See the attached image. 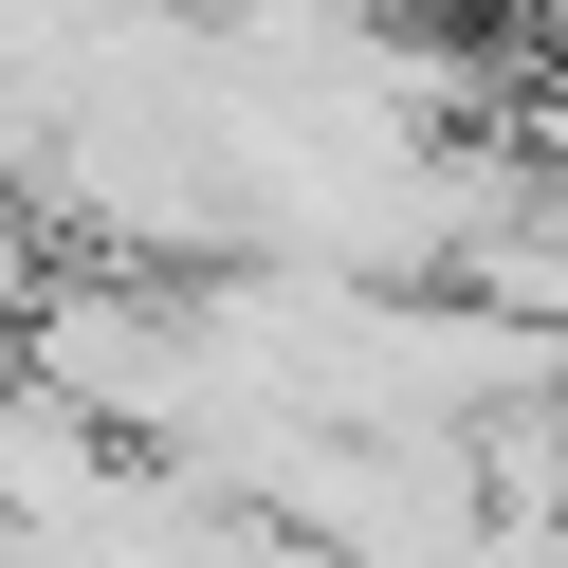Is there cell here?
Listing matches in <instances>:
<instances>
[{
	"instance_id": "1",
	"label": "cell",
	"mask_w": 568,
	"mask_h": 568,
	"mask_svg": "<svg viewBox=\"0 0 568 568\" xmlns=\"http://www.w3.org/2000/svg\"><path fill=\"white\" fill-rule=\"evenodd\" d=\"M531 19H550V55H568V0H531Z\"/></svg>"
}]
</instances>
